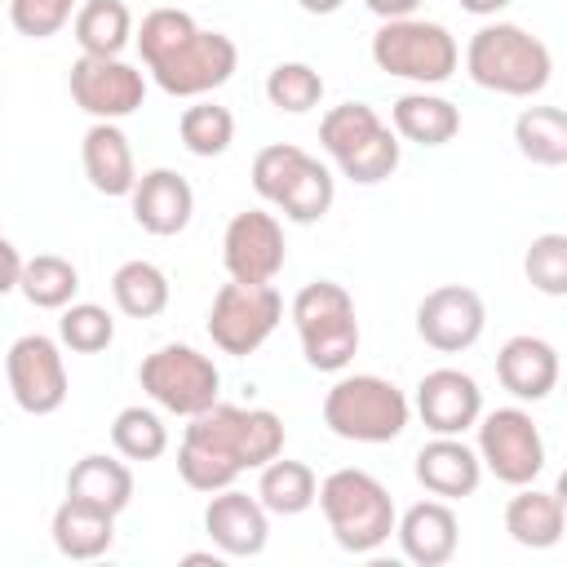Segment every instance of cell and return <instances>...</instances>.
I'll return each mask as SVG.
<instances>
[{
    "label": "cell",
    "mask_w": 567,
    "mask_h": 567,
    "mask_svg": "<svg viewBox=\"0 0 567 567\" xmlns=\"http://www.w3.org/2000/svg\"><path fill=\"white\" fill-rule=\"evenodd\" d=\"M133 40L151 80L168 97H208L239 66L235 40L199 27L186 9H151L133 31Z\"/></svg>",
    "instance_id": "1"
},
{
    "label": "cell",
    "mask_w": 567,
    "mask_h": 567,
    "mask_svg": "<svg viewBox=\"0 0 567 567\" xmlns=\"http://www.w3.org/2000/svg\"><path fill=\"white\" fill-rule=\"evenodd\" d=\"M465 71L487 93L536 97L554 75V53L518 22H483L465 44Z\"/></svg>",
    "instance_id": "2"
},
{
    "label": "cell",
    "mask_w": 567,
    "mask_h": 567,
    "mask_svg": "<svg viewBox=\"0 0 567 567\" xmlns=\"http://www.w3.org/2000/svg\"><path fill=\"white\" fill-rule=\"evenodd\" d=\"M323 518H328V532L332 540L346 549V554H377L390 536H394V501H390V487L368 474V470H332L319 492H315Z\"/></svg>",
    "instance_id": "3"
},
{
    "label": "cell",
    "mask_w": 567,
    "mask_h": 567,
    "mask_svg": "<svg viewBox=\"0 0 567 567\" xmlns=\"http://www.w3.org/2000/svg\"><path fill=\"white\" fill-rule=\"evenodd\" d=\"M252 190L270 208H279L288 221H297V226L323 221V213L337 199L332 173L310 151H301L292 142H270V146L257 151V159H252Z\"/></svg>",
    "instance_id": "4"
},
{
    "label": "cell",
    "mask_w": 567,
    "mask_h": 567,
    "mask_svg": "<svg viewBox=\"0 0 567 567\" xmlns=\"http://www.w3.org/2000/svg\"><path fill=\"white\" fill-rule=\"evenodd\" d=\"M408 394L377 372L337 377L323 394V425L346 443H390L408 430Z\"/></svg>",
    "instance_id": "5"
},
{
    "label": "cell",
    "mask_w": 567,
    "mask_h": 567,
    "mask_svg": "<svg viewBox=\"0 0 567 567\" xmlns=\"http://www.w3.org/2000/svg\"><path fill=\"white\" fill-rule=\"evenodd\" d=\"M292 323L301 337V354L315 372H346L359 354L354 297L337 279H310L292 297Z\"/></svg>",
    "instance_id": "6"
},
{
    "label": "cell",
    "mask_w": 567,
    "mask_h": 567,
    "mask_svg": "<svg viewBox=\"0 0 567 567\" xmlns=\"http://www.w3.org/2000/svg\"><path fill=\"white\" fill-rule=\"evenodd\" d=\"M319 146L332 155L341 177L377 186L399 168V137L368 102H341L319 120Z\"/></svg>",
    "instance_id": "7"
},
{
    "label": "cell",
    "mask_w": 567,
    "mask_h": 567,
    "mask_svg": "<svg viewBox=\"0 0 567 567\" xmlns=\"http://www.w3.org/2000/svg\"><path fill=\"white\" fill-rule=\"evenodd\" d=\"M372 62L377 71L394 75V80H412L421 89L430 84H443L456 75L461 66V49H456V35L443 27V22H430V18H390L377 27L372 35Z\"/></svg>",
    "instance_id": "8"
},
{
    "label": "cell",
    "mask_w": 567,
    "mask_h": 567,
    "mask_svg": "<svg viewBox=\"0 0 567 567\" xmlns=\"http://www.w3.org/2000/svg\"><path fill=\"white\" fill-rule=\"evenodd\" d=\"M186 434L204 447H213L217 456H226L239 474L244 470H261L266 461H275L284 452V421L270 408H235V403H213L195 416H186Z\"/></svg>",
    "instance_id": "9"
},
{
    "label": "cell",
    "mask_w": 567,
    "mask_h": 567,
    "mask_svg": "<svg viewBox=\"0 0 567 567\" xmlns=\"http://www.w3.org/2000/svg\"><path fill=\"white\" fill-rule=\"evenodd\" d=\"M137 381L151 394V403L173 412V416H195V412L213 408L217 394H221L217 363L204 350L182 346V341H168V346L151 350L137 368Z\"/></svg>",
    "instance_id": "10"
},
{
    "label": "cell",
    "mask_w": 567,
    "mask_h": 567,
    "mask_svg": "<svg viewBox=\"0 0 567 567\" xmlns=\"http://www.w3.org/2000/svg\"><path fill=\"white\" fill-rule=\"evenodd\" d=\"M284 319V297L275 284H221L208 306V337L221 354H252L270 341V332Z\"/></svg>",
    "instance_id": "11"
},
{
    "label": "cell",
    "mask_w": 567,
    "mask_h": 567,
    "mask_svg": "<svg viewBox=\"0 0 567 567\" xmlns=\"http://www.w3.org/2000/svg\"><path fill=\"white\" fill-rule=\"evenodd\" d=\"M474 430H478L474 452H478L487 474H496L509 487H523V483L540 478V470H545V434H540V425L532 421L527 408L478 412Z\"/></svg>",
    "instance_id": "12"
},
{
    "label": "cell",
    "mask_w": 567,
    "mask_h": 567,
    "mask_svg": "<svg viewBox=\"0 0 567 567\" xmlns=\"http://www.w3.org/2000/svg\"><path fill=\"white\" fill-rule=\"evenodd\" d=\"M4 377H9V394L27 416H53L66 394V363H62V341L44 337V332H27L9 346L4 354Z\"/></svg>",
    "instance_id": "13"
},
{
    "label": "cell",
    "mask_w": 567,
    "mask_h": 567,
    "mask_svg": "<svg viewBox=\"0 0 567 567\" xmlns=\"http://www.w3.org/2000/svg\"><path fill=\"white\" fill-rule=\"evenodd\" d=\"M288 261L284 221L266 208H244L226 221L221 235V266L239 284H270Z\"/></svg>",
    "instance_id": "14"
},
{
    "label": "cell",
    "mask_w": 567,
    "mask_h": 567,
    "mask_svg": "<svg viewBox=\"0 0 567 567\" xmlns=\"http://www.w3.org/2000/svg\"><path fill=\"white\" fill-rule=\"evenodd\" d=\"M66 84H71V102L93 120H115L120 124L124 115H133L146 102V75L124 58L80 53Z\"/></svg>",
    "instance_id": "15"
},
{
    "label": "cell",
    "mask_w": 567,
    "mask_h": 567,
    "mask_svg": "<svg viewBox=\"0 0 567 567\" xmlns=\"http://www.w3.org/2000/svg\"><path fill=\"white\" fill-rule=\"evenodd\" d=\"M487 328V306L465 284H439L416 306V337L439 354L470 350Z\"/></svg>",
    "instance_id": "16"
},
{
    "label": "cell",
    "mask_w": 567,
    "mask_h": 567,
    "mask_svg": "<svg viewBox=\"0 0 567 567\" xmlns=\"http://www.w3.org/2000/svg\"><path fill=\"white\" fill-rule=\"evenodd\" d=\"M204 532L221 558H257L270 540V514L257 496L239 492L235 483L213 492L204 505Z\"/></svg>",
    "instance_id": "17"
},
{
    "label": "cell",
    "mask_w": 567,
    "mask_h": 567,
    "mask_svg": "<svg viewBox=\"0 0 567 567\" xmlns=\"http://www.w3.org/2000/svg\"><path fill=\"white\" fill-rule=\"evenodd\" d=\"M483 412V390L461 368H434L416 385V416L430 434H465Z\"/></svg>",
    "instance_id": "18"
},
{
    "label": "cell",
    "mask_w": 567,
    "mask_h": 567,
    "mask_svg": "<svg viewBox=\"0 0 567 567\" xmlns=\"http://www.w3.org/2000/svg\"><path fill=\"white\" fill-rule=\"evenodd\" d=\"M128 204H133V221L146 235H159V239L182 235L195 217V190L177 168L137 173V182L128 190Z\"/></svg>",
    "instance_id": "19"
},
{
    "label": "cell",
    "mask_w": 567,
    "mask_h": 567,
    "mask_svg": "<svg viewBox=\"0 0 567 567\" xmlns=\"http://www.w3.org/2000/svg\"><path fill=\"white\" fill-rule=\"evenodd\" d=\"M394 536H399V549H403L408 563L443 567L456 554V545H461V523H456V509L447 501L430 496V501L408 505L394 518Z\"/></svg>",
    "instance_id": "20"
},
{
    "label": "cell",
    "mask_w": 567,
    "mask_h": 567,
    "mask_svg": "<svg viewBox=\"0 0 567 567\" xmlns=\"http://www.w3.org/2000/svg\"><path fill=\"white\" fill-rule=\"evenodd\" d=\"M416 483L439 496V501H461V496H474L478 483H483V461L478 452L461 439V434H434L421 452H416V465H412Z\"/></svg>",
    "instance_id": "21"
},
{
    "label": "cell",
    "mask_w": 567,
    "mask_h": 567,
    "mask_svg": "<svg viewBox=\"0 0 567 567\" xmlns=\"http://www.w3.org/2000/svg\"><path fill=\"white\" fill-rule=\"evenodd\" d=\"M496 381L523 399V403H540L554 394L558 385V350L545 337L518 332L496 350Z\"/></svg>",
    "instance_id": "22"
},
{
    "label": "cell",
    "mask_w": 567,
    "mask_h": 567,
    "mask_svg": "<svg viewBox=\"0 0 567 567\" xmlns=\"http://www.w3.org/2000/svg\"><path fill=\"white\" fill-rule=\"evenodd\" d=\"M80 164H84V177L97 195H128L133 182H137V164H133V146L124 137V128L115 120H93L80 137Z\"/></svg>",
    "instance_id": "23"
},
{
    "label": "cell",
    "mask_w": 567,
    "mask_h": 567,
    "mask_svg": "<svg viewBox=\"0 0 567 567\" xmlns=\"http://www.w3.org/2000/svg\"><path fill=\"white\" fill-rule=\"evenodd\" d=\"M505 532L523 549H554L563 540V487L523 483L505 505Z\"/></svg>",
    "instance_id": "24"
},
{
    "label": "cell",
    "mask_w": 567,
    "mask_h": 567,
    "mask_svg": "<svg viewBox=\"0 0 567 567\" xmlns=\"http://www.w3.org/2000/svg\"><path fill=\"white\" fill-rule=\"evenodd\" d=\"M49 536H53V549L71 563H93L102 558L111 545H115V514L106 509H93L84 501H62L49 518Z\"/></svg>",
    "instance_id": "25"
},
{
    "label": "cell",
    "mask_w": 567,
    "mask_h": 567,
    "mask_svg": "<svg viewBox=\"0 0 567 567\" xmlns=\"http://www.w3.org/2000/svg\"><path fill=\"white\" fill-rule=\"evenodd\" d=\"M66 496L71 501H84L93 509H106V514H124L128 501H133V470L120 461V456H106V452H89L80 456L71 470H66Z\"/></svg>",
    "instance_id": "26"
},
{
    "label": "cell",
    "mask_w": 567,
    "mask_h": 567,
    "mask_svg": "<svg viewBox=\"0 0 567 567\" xmlns=\"http://www.w3.org/2000/svg\"><path fill=\"white\" fill-rule=\"evenodd\" d=\"M390 124H394V137H403V142H416V146H447V142L461 133V111H456V102L416 89V93L394 97Z\"/></svg>",
    "instance_id": "27"
},
{
    "label": "cell",
    "mask_w": 567,
    "mask_h": 567,
    "mask_svg": "<svg viewBox=\"0 0 567 567\" xmlns=\"http://www.w3.org/2000/svg\"><path fill=\"white\" fill-rule=\"evenodd\" d=\"M71 35L89 58H120L133 40V13L124 0H80Z\"/></svg>",
    "instance_id": "28"
},
{
    "label": "cell",
    "mask_w": 567,
    "mask_h": 567,
    "mask_svg": "<svg viewBox=\"0 0 567 567\" xmlns=\"http://www.w3.org/2000/svg\"><path fill=\"white\" fill-rule=\"evenodd\" d=\"M315 492H319V478L306 461H288L284 452L275 461L261 465V478H257V501L266 505V514H279V518H292V514H306L315 505Z\"/></svg>",
    "instance_id": "29"
},
{
    "label": "cell",
    "mask_w": 567,
    "mask_h": 567,
    "mask_svg": "<svg viewBox=\"0 0 567 567\" xmlns=\"http://www.w3.org/2000/svg\"><path fill=\"white\" fill-rule=\"evenodd\" d=\"M111 297H115L120 315H128V319H155V315L168 310L173 284H168V275L155 261L133 257V261H124L111 275Z\"/></svg>",
    "instance_id": "30"
},
{
    "label": "cell",
    "mask_w": 567,
    "mask_h": 567,
    "mask_svg": "<svg viewBox=\"0 0 567 567\" xmlns=\"http://www.w3.org/2000/svg\"><path fill=\"white\" fill-rule=\"evenodd\" d=\"M514 146L523 159L540 168L567 164V111L563 106H527L514 120Z\"/></svg>",
    "instance_id": "31"
},
{
    "label": "cell",
    "mask_w": 567,
    "mask_h": 567,
    "mask_svg": "<svg viewBox=\"0 0 567 567\" xmlns=\"http://www.w3.org/2000/svg\"><path fill=\"white\" fill-rule=\"evenodd\" d=\"M18 292H22L35 310H62V306H71L75 292H80V270H75L66 257H58V252L22 257Z\"/></svg>",
    "instance_id": "32"
},
{
    "label": "cell",
    "mask_w": 567,
    "mask_h": 567,
    "mask_svg": "<svg viewBox=\"0 0 567 567\" xmlns=\"http://www.w3.org/2000/svg\"><path fill=\"white\" fill-rule=\"evenodd\" d=\"M177 137H182V146H186L190 155H199V159L226 155L230 142H235V115H230V106H221V102L195 97V102L182 111V120H177Z\"/></svg>",
    "instance_id": "33"
},
{
    "label": "cell",
    "mask_w": 567,
    "mask_h": 567,
    "mask_svg": "<svg viewBox=\"0 0 567 567\" xmlns=\"http://www.w3.org/2000/svg\"><path fill=\"white\" fill-rule=\"evenodd\" d=\"M111 443L124 461H155L168 452V425L155 408H120L115 421H111Z\"/></svg>",
    "instance_id": "34"
},
{
    "label": "cell",
    "mask_w": 567,
    "mask_h": 567,
    "mask_svg": "<svg viewBox=\"0 0 567 567\" xmlns=\"http://www.w3.org/2000/svg\"><path fill=\"white\" fill-rule=\"evenodd\" d=\"M266 102L288 115H306L323 102V75L310 62H279L266 75Z\"/></svg>",
    "instance_id": "35"
},
{
    "label": "cell",
    "mask_w": 567,
    "mask_h": 567,
    "mask_svg": "<svg viewBox=\"0 0 567 567\" xmlns=\"http://www.w3.org/2000/svg\"><path fill=\"white\" fill-rule=\"evenodd\" d=\"M58 341L66 350H75V354H97V350H106L115 341V319L97 301H71V306H62Z\"/></svg>",
    "instance_id": "36"
},
{
    "label": "cell",
    "mask_w": 567,
    "mask_h": 567,
    "mask_svg": "<svg viewBox=\"0 0 567 567\" xmlns=\"http://www.w3.org/2000/svg\"><path fill=\"white\" fill-rule=\"evenodd\" d=\"M523 275L536 292L545 297H567V235L563 230H545L527 244L523 252Z\"/></svg>",
    "instance_id": "37"
},
{
    "label": "cell",
    "mask_w": 567,
    "mask_h": 567,
    "mask_svg": "<svg viewBox=\"0 0 567 567\" xmlns=\"http://www.w3.org/2000/svg\"><path fill=\"white\" fill-rule=\"evenodd\" d=\"M177 474H182V483L186 487H195V492H221V487H230L235 478H239V470L226 461V456H217L213 447H204V443H195V439H182V447H177Z\"/></svg>",
    "instance_id": "38"
},
{
    "label": "cell",
    "mask_w": 567,
    "mask_h": 567,
    "mask_svg": "<svg viewBox=\"0 0 567 567\" xmlns=\"http://www.w3.org/2000/svg\"><path fill=\"white\" fill-rule=\"evenodd\" d=\"M80 0H9V22L27 40H49L75 18Z\"/></svg>",
    "instance_id": "39"
},
{
    "label": "cell",
    "mask_w": 567,
    "mask_h": 567,
    "mask_svg": "<svg viewBox=\"0 0 567 567\" xmlns=\"http://www.w3.org/2000/svg\"><path fill=\"white\" fill-rule=\"evenodd\" d=\"M18 275H22V252L13 248L9 235H0V297H9L18 288Z\"/></svg>",
    "instance_id": "40"
},
{
    "label": "cell",
    "mask_w": 567,
    "mask_h": 567,
    "mask_svg": "<svg viewBox=\"0 0 567 567\" xmlns=\"http://www.w3.org/2000/svg\"><path fill=\"white\" fill-rule=\"evenodd\" d=\"M363 4H368L381 22H390V18H412L421 0H363Z\"/></svg>",
    "instance_id": "41"
},
{
    "label": "cell",
    "mask_w": 567,
    "mask_h": 567,
    "mask_svg": "<svg viewBox=\"0 0 567 567\" xmlns=\"http://www.w3.org/2000/svg\"><path fill=\"white\" fill-rule=\"evenodd\" d=\"M505 4H509V0H461V9L474 13V18H496Z\"/></svg>",
    "instance_id": "42"
},
{
    "label": "cell",
    "mask_w": 567,
    "mask_h": 567,
    "mask_svg": "<svg viewBox=\"0 0 567 567\" xmlns=\"http://www.w3.org/2000/svg\"><path fill=\"white\" fill-rule=\"evenodd\" d=\"M306 13H315V18H328V13H337L346 0H297Z\"/></svg>",
    "instance_id": "43"
}]
</instances>
